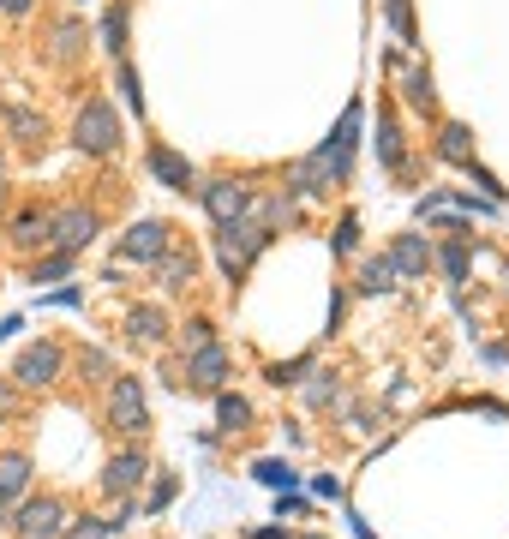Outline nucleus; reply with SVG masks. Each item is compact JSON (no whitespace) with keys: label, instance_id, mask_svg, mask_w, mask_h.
<instances>
[{"label":"nucleus","instance_id":"obj_1","mask_svg":"<svg viewBox=\"0 0 509 539\" xmlns=\"http://www.w3.org/2000/svg\"><path fill=\"white\" fill-rule=\"evenodd\" d=\"M72 144H78V150H90V156L120 150V120H114V108H108L102 96H90V102L78 108V120H72Z\"/></svg>","mask_w":509,"mask_h":539},{"label":"nucleus","instance_id":"obj_2","mask_svg":"<svg viewBox=\"0 0 509 539\" xmlns=\"http://www.w3.org/2000/svg\"><path fill=\"white\" fill-rule=\"evenodd\" d=\"M96 228H102V222H96L90 204H60V210H48V246L66 252V258L84 252V246L96 240Z\"/></svg>","mask_w":509,"mask_h":539},{"label":"nucleus","instance_id":"obj_3","mask_svg":"<svg viewBox=\"0 0 509 539\" xmlns=\"http://www.w3.org/2000/svg\"><path fill=\"white\" fill-rule=\"evenodd\" d=\"M174 246V234H168V222H156V216H144V222H132L126 234H120V252H114V264H156L162 252Z\"/></svg>","mask_w":509,"mask_h":539},{"label":"nucleus","instance_id":"obj_4","mask_svg":"<svg viewBox=\"0 0 509 539\" xmlns=\"http://www.w3.org/2000/svg\"><path fill=\"white\" fill-rule=\"evenodd\" d=\"M270 246V234L264 228H252V222H228V228H216V258H222V270L228 276H240L258 252Z\"/></svg>","mask_w":509,"mask_h":539},{"label":"nucleus","instance_id":"obj_5","mask_svg":"<svg viewBox=\"0 0 509 539\" xmlns=\"http://www.w3.org/2000/svg\"><path fill=\"white\" fill-rule=\"evenodd\" d=\"M198 204H204V216H210L216 228H228V222H246L252 192H246L240 180H204V186H198Z\"/></svg>","mask_w":509,"mask_h":539},{"label":"nucleus","instance_id":"obj_6","mask_svg":"<svg viewBox=\"0 0 509 539\" xmlns=\"http://www.w3.org/2000/svg\"><path fill=\"white\" fill-rule=\"evenodd\" d=\"M108 432H120V438L144 432V384L138 378H114V390H108Z\"/></svg>","mask_w":509,"mask_h":539},{"label":"nucleus","instance_id":"obj_7","mask_svg":"<svg viewBox=\"0 0 509 539\" xmlns=\"http://www.w3.org/2000/svg\"><path fill=\"white\" fill-rule=\"evenodd\" d=\"M60 528H66L60 498H30V504L12 510V534L18 539H60Z\"/></svg>","mask_w":509,"mask_h":539},{"label":"nucleus","instance_id":"obj_8","mask_svg":"<svg viewBox=\"0 0 509 539\" xmlns=\"http://www.w3.org/2000/svg\"><path fill=\"white\" fill-rule=\"evenodd\" d=\"M60 366H66V354H60L54 342H30V348L18 354L12 378H18L24 390H42V384H54V378H60Z\"/></svg>","mask_w":509,"mask_h":539},{"label":"nucleus","instance_id":"obj_9","mask_svg":"<svg viewBox=\"0 0 509 539\" xmlns=\"http://www.w3.org/2000/svg\"><path fill=\"white\" fill-rule=\"evenodd\" d=\"M222 378H228V348H222V342L192 348V360H186V384H192V390H222Z\"/></svg>","mask_w":509,"mask_h":539},{"label":"nucleus","instance_id":"obj_10","mask_svg":"<svg viewBox=\"0 0 509 539\" xmlns=\"http://www.w3.org/2000/svg\"><path fill=\"white\" fill-rule=\"evenodd\" d=\"M24 486H30V456H24V450H6V456H0V516L18 510Z\"/></svg>","mask_w":509,"mask_h":539},{"label":"nucleus","instance_id":"obj_11","mask_svg":"<svg viewBox=\"0 0 509 539\" xmlns=\"http://www.w3.org/2000/svg\"><path fill=\"white\" fill-rule=\"evenodd\" d=\"M192 276H198V258H192V246H168V252L156 258V282H162L168 294L192 288Z\"/></svg>","mask_w":509,"mask_h":539},{"label":"nucleus","instance_id":"obj_12","mask_svg":"<svg viewBox=\"0 0 509 539\" xmlns=\"http://www.w3.org/2000/svg\"><path fill=\"white\" fill-rule=\"evenodd\" d=\"M144 474H150V468H144V456H138V450H120V456L108 462V474H102V486H108L114 498H132V492L144 486Z\"/></svg>","mask_w":509,"mask_h":539},{"label":"nucleus","instance_id":"obj_13","mask_svg":"<svg viewBox=\"0 0 509 539\" xmlns=\"http://www.w3.org/2000/svg\"><path fill=\"white\" fill-rule=\"evenodd\" d=\"M144 162H150V174H156L162 186H174V192H186V186H192V162H186L180 150H168V144H150V156H144Z\"/></svg>","mask_w":509,"mask_h":539},{"label":"nucleus","instance_id":"obj_14","mask_svg":"<svg viewBox=\"0 0 509 539\" xmlns=\"http://www.w3.org/2000/svg\"><path fill=\"white\" fill-rule=\"evenodd\" d=\"M384 258L396 264V276H426V270H432V246H426L420 234H402V240H396Z\"/></svg>","mask_w":509,"mask_h":539},{"label":"nucleus","instance_id":"obj_15","mask_svg":"<svg viewBox=\"0 0 509 539\" xmlns=\"http://www.w3.org/2000/svg\"><path fill=\"white\" fill-rule=\"evenodd\" d=\"M0 120H6V132H12L18 144H42V138H48V120H42L36 108H24V102H6Z\"/></svg>","mask_w":509,"mask_h":539},{"label":"nucleus","instance_id":"obj_16","mask_svg":"<svg viewBox=\"0 0 509 539\" xmlns=\"http://www.w3.org/2000/svg\"><path fill=\"white\" fill-rule=\"evenodd\" d=\"M126 336L144 342V348H156V342L168 336V318H162L156 306H132V312H126Z\"/></svg>","mask_w":509,"mask_h":539},{"label":"nucleus","instance_id":"obj_17","mask_svg":"<svg viewBox=\"0 0 509 539\" xmlns=\"http://www.w3.org/2000/svg\"><path fill=\"white\" fill-rule=\"evenodd\" d=\"M438 156H444V162H462V168H474V132H468V126H444V138H438Z\"/></svg>","mask_w":509,"mask_h":539},{"label":"nucleus","instance_id":"obj_18","mask_svg":"<svg viewBox=\"0 0 509 539\" xmlns=\"http://www.w3.org/2000/svg\"><path fill=\"white\" fill-rule=\"evenodd\" d=\"M12 240L18 246H48V210H18L12 216Z\"/></svg>","mask_w":509,"mask_h":539},{"label":"nucleus","instance_id":"obj_19","mask_svg":"<svg viewBox=\"0 0 509 539\" xmlns=\"http://www.w3.org/2000/svg\"><path fill=\"white\" fill-rule=\"evenodd\" d=\"M390 288H396V264H390L384 252L366 258V264H360V294H390Z\"/></svg>","mask_w":509,"mask_h":539},{"label":"nucleus","instance_id":"obj_20","mask_svg":"<svg viewBox=\"0 0 509 539\" xmlns=\"http://www.w3.org/2000/svg\"><path fill=\"white\" fill-rule=\"evenodd\" d=\"M288 180H294V192H306V198H312V192H324V186H330V168H324V162H318V150H312L306 162H294V174H288Z\"/></svg>","mask_w":509,"mask_h":539},{"label":"nucleus","instance_id":"obj_21","mask_svg":"<svg viewBox=\"0 0 509 539\" xmlns=\"http://www.w3.org/2000/svg\"><path fill=\"white\" fill-rule=\"evenodd\" d=\"M216 420H222L228 432H240V426L252 420V402H246V396H228V390H216Z\"/></svg>","mask_w":509,"mask_h":539},{"label":"nucleus","instance_id":"obj_22","mask_svg":"<svg viewBox=\"0 0 509 539\" xmlns=\"http://www.w3.org/2000/svg\"><path fill=\"white\" fill-rule=\"evenodd\" d=\"M432 258L444 264V276H450V282H462V276H468V240H450V246H444V252H432Z\"/></svg>","mask_w":509,"mask_h":539},{"label":"nucleus","instance_id":"obj_23","mask_svg":"<svg viewBox=\"0 0 509 539\" xmlns=\"http://www.w3.org/2000/svg\"><path fill=\"white\" fill-rule=\"evenodd\" d=\"M102 36H108L114 54H126V6H108L102 12Z\"/></svg>","mask_w":509,"mask_h":539},{"label":"nucleus","instance_id":"obj_24","mask_svg":"<svg viewBox=\"0 0 509 539\" xmlns=\"http://www.w3.org/2000/svg\"><path fill=\"white\" fill-rule=\"evenodd\" d=\"M402 90H408L414 108H432V102H438V96H432V72H402Z\"/></svg>","mask_w":509,"mask_h":539},{"label":"nucleus","instance_id":"obj_25","mask_svg":"<svg viewBox=\"0 0 509 539\" xmlns=\"http://www.w3.org/2000/svg\"><path fill=\"white\" fill-rule=\"evenodd\" d=\"M252 474H258L264 486H276V492H294V468H288V462H258Z\"/></svg>","mask_w":509,"mask_h":539},{"label":"nucleus","instance_id":"obj_26","mask_svg":"<svg viewBox=\"0 0 509 539\" xmlns=\"http://www.w3.org/2000/svg\"><path fill=\"white\" fill-rule=\"evenodd\" d=\"M378 156H384V168H396V162H402V138H396V126H390V120H378Z\"/></svg>","mask_w":509,"mask_h":539},{"label":"nucleus","instance_id":"obj_27","mask_svg":"<svg viewBox=\"0 0 509 539\" xmlns=\"http://www.w3.org/2000/svg\"><path fill=\"white\" fill-rule=\"evenodd\" d=\"M66 270H72V258H66V252H54V258H42V264L30 270V282H60Z\"/></svg>","mask_w":509,"mask_h":539},{"label":"nucleus","instance_id":"obj_28","mask_svg":"<svg viewBox=\"0 0 509 539\" xmlns=\"http://www.w3.org/2000/svg\"><path fill=\"white\" fill-rule=\"evenodd\" d=\"M60 539H108V522H96V516H84V522H66Z\"/></svg>","mask_w":509,"mask_h":539},{"label":"nucleus","instance_id":"obj_29","mask_svg":"<svg viewBox=\"0 0 509 539\" xmlns=\"http://www.w3.org/2000/svg\"><path fill=\"white\" fill-rule=\"evenodd\" d=\"M54 36H60V42H54V54H60V60H72V54H78V42H84V30H78L72 18H66V24H60Z\"/></svg>","mask_w":509,"mask_h":539},{"label":"nucleus","instance_id":"obj_30","mask_svg":"<svg viewBox=\"0 0 509 539\" xmlns=\"http://www.w3.org/2000/svg\"><path fill=\"white\" fill-rule=\"evenodd\" d=\"M354 246H360V222H354V216H348V222H342V228H336V252H354Z\"/></svg>","mask_w":509,"mask_h":539},{"label":"nucleus","instance_id":"obj_31","mask_svg":"<svg viewBox=\"0 0 509 539\" xmlns=\"http://www.w3.org/2000/svg\"><path fill=\"white\" fill-rule=\"evenodd\" d=\"M180 342H186V348H204V342H210V324H204V318H192V324L180 330Z\"/></svg>","mask_w":509,"mask_h":539},{"label":"nucleus","instance_id":"obj_32","mask_svg":"<svg viewBox=\"0 0 509 539\" xmlns=\"http://www.w3.org/2000/svg\"><path fill=\"white\" fill-rule=\"evenodd\" d=\"M78 372H84V378H96V372H108V354H96V348H84V354H78Z\"/></svg>","mask_w":509,"mask_h":539},{"label":"nucleus","instance_id":"obj_33","mask_svg":"<svg viewBox=\"0 0 509 539\" xmlns=\"http://www.w3.org/2000/svg\"><path fill=\"white\" fill-rule=\"evenodd\" d=\"M306 366H312V360H288V366H270V384H294V378H300Z\"/></svg>","mask_w":509,"mask_h":539},{"label":"nucleus","instance_id":"obj_34","mask_svg":"<svg viewBox=\"0 0 509 539\" xmlns=\"http://www.w3.org/2000/svg\"><path fill=\"white\" fill-rule=\"evenodd\" d=\"M168 498H174V480H156V492H150V510H162Z\"/></svg>","mask_w":509,"mask_h":539},{"label":"nucleus","instance_id":"obj_35","mask_svg":"<svg viewBox=\"0 0 509 539\" xmlns=\"http://www.w3.org/2000/svg\"><path fill=\"white\" fill-rule=\"evenodd\" d=\"M0 12H30V0H0Z\"/></svg>","mask_w":509,"mask_h":539},{"label":"nucleus","instance_id":"obj_36","mask_svg":"<svg viewBox=\"0 0 509 539\" xmlns=\"http://www.w3.org/2000/svg\"><path fill=\"white\" fill-rule=\"evenodd\" d=\"M12 330H18V318H0V342H6V336H12Z\"/></svg>","mask_w":509,"mask_h":539},{"label":"nucleus","instance_id":"obj_37","mask_svg":"<svg viewBox=\"0 0 509 539\" xmlns=\"http://www.w3.org/2000/svg\"><path fill=\"white\" fill-rule=\"evenodd\" d=\"M0 414H12V390L6 384H0Z\"/></svg>","mask_w":509,"mask_h":539},{"label":"nucleus","instance_id":"obj_38","mask_svg":"<svg viewBox=\"0 0 509 539\" xmlns=\"http://www.w3.org/2000/svg\"><path fill=\"white\" fill-rule=\"evenodd\" d=\"M0 174H6V162H0Z\"/></svg>","mask_w":509,"mask_h":539}]
</instances>
